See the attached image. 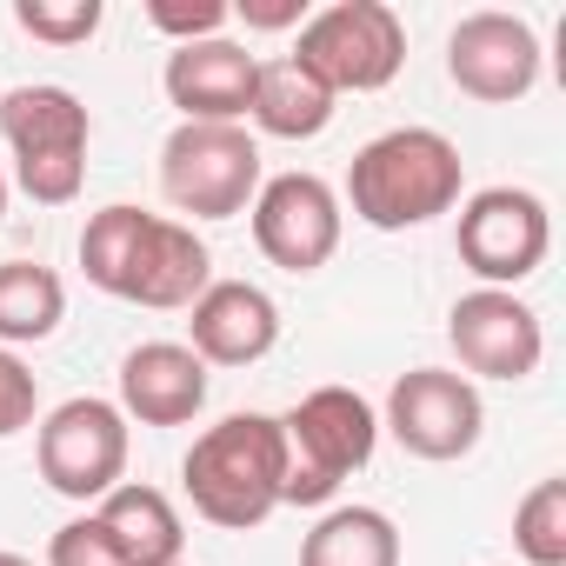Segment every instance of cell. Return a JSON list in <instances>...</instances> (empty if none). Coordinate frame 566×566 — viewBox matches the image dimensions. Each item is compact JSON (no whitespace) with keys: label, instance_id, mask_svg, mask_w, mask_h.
<instances>
[{"label":"cell","instance_id":"cell-1","mask_svg":"<svg viewBox=\"0 0 566 566\" xmlns=\"http://www.w3.org/2000/svg\"><path fill=\"white\" fill-rule=\"evenodd\" d=\"M81 273L127 307L180 314L207 294L213 253L187 220H160L147 207L114 200V207L87 213V227H81Z\"/></svg>","mask_w":566,"mask_h":566},{"label":"cell","instance_id":"cell-2","mask_svg":"<svg viewBox=\"0 0 566 566\" xmlns=\"http://www.w3.org/2000/svg\"><path fill=\"white\" fill-rule=\"evenodd\" d=\"M467 160L440 127H387L347 167V207L374 233H407L460 207Z\"/></svg>","mask_w":566,"mask_h":566},{"label":"cell","instance_id":"cell-3","mask_svg":"<svg viewBox=\"0 0 566 566\" xmlns=\"http://www.w3.org/2000/svg\"><path fill=\"white\" fill-rule=\"evenodd\" d=\"M180 486L207 526L253 533L280 506V486H287V433H280L273 413H227L187 447Z\"/></svg>","mask_w":566,"mask_h":566},{"label":"cell","instance_id":"cell-4","mask_svg":"<svg viewBox=\"0 0 566 566\" xmlns=\"http://www.w3.org/2000/svg\"><path fill=\"white\" fill-rule=\"evenodd\" d=\"M0 140L14 154V180L34 207H67L87 187V140L94 114L81 107L74 87L34 81L0 94Z\"/></svg>","mask_w":566,"mask_h":566},{"label":"cell","instance_id":"cell-5","mask_svg":"<svg viewBox=\"0 0 566 566\" xmlns=\"http://www.w3.org/2000/svg\"><path fill=\"white\" fill-rule=\"evenodd\" d=\"M280 433H287V486H280V506H327L340 493V480H354L374 460L380 413L354 387H314L280 420Z\"/></svg>","mask_w":566,"mask_h":566},{"label":"cell","instance_id":"cell-6","mask_svg":"<svg viewBox=\"0 0 566 566\" xmlns=\"http://www.w3.org/2000/svg\"><path fill=\"white\" fill-rule=\"evenodd\" d=\"M294 61L340 101V94H380L407 67V21L387 0H334L307 14Z\"/></svg>","mask_w":566,"mask_h":566},{"label":"cell","instance_id":"cell-7","mask_svg":"<svg viewBox=\"0 0 566 566\" xmlns=\"http://www.w3.org/2000/svg\"><path fill=\"white\" fill-rule=\"evenodd\" d=\"M160 193L193 220H233L260 193V140L247 127L180 120L160 140Z\"/></svg>","mask_w":566,"mask_h":566},{"label":"cell","instance_id":"cell-8","mask_svg":"<svg viewBox=\"0 0 566 566\" xmlns=\"http://www.w3.org/2000/svg\"><path fill=\"white\" fill-rule=\"evenodd\" d=\"M127 413L114 400H94V394H74L61 400L41 433H34V460H41V480L61 493V500H81V506H101L120 480H127Z\"/></svg>","mask_w":566,"mask_h":566},{"label":"cell","instance_id":"cell-9","mask_svg":"<svg viewBox=\"0 0 566 566\" xmlns=\"http://www.w3.org/2000/svg\"><path fill=\"white\" fill-rule=\"evenodd\" d=\"M453 253L480 287H520L533 280L553 253V220L546 200L526 187H480L460 200V227H453Z\"/></svg>","mask_w":566,"mask_h":566},{"label":"cell","instance_id":"cell-10","mask_svg":"<svg viewBox=\"0 0 566 566\" xmlns=\"http://www.w3.org/2000/svg\"><path fill=\"white\" fill-rule=\"evenodd\" d=\"M380 427H387L413 460L447 467V460H467V453L480 447L486 407H480V387H473L467 374H453V367H413V374L394 380Z\"/></svg>","mask_w":566,"mask_h":566},{"label":"cell","instance_id":"cell-11","mask_svg":"<svg viewBox=\"0 0 566 566\" xmlns=\"http://www.w3.org/2000/svg\"><path fill=\"white\" fill-rule=\"evenodd\" d=\"M253 247L280 266V273H321L340 253V227L347 207L321 174H273L253 193Z\"/></svg>","mask_w":566,"mask_h":566},{"label":"cell","instance_id":"cell-12","mask_svg":"<svg viewBox=\"0 0 566 566\" xmlns=\"http://www.w3.org/2000/svg\"><path fill=\"white\" fill-rule=\"evenodd\" d=\"M447 81L467 101H486V107L526 101L533 81H539V34H533V21L500 14V8L460 14L453 34H447Z\"/></svg>","mask_w":566,"mask_h":566},{"label":"cell","instance_id":"cell-13","mask_svg":"<svg viewBox=\"0 0 566 566\" xmlns=\"http://www.w3.org/2000/svg\"><path fill=\"white\" fill-rule=\"evenodd\" d=\"M447 340H453V360L467 367V380H526V374H539V354H546L539 314L506 287L460 294L447 314Z\"/></svg>","mask_w":566,"mask_h":566},{"label":"cell","instance_id":"cell-14","mask_svg":"<svg viewBox=\"0 0 566 566\" xmlns=\"http://www.w3.org/2000/svg\"><path fill=\"white\" fill-rule=\"evenodd\" d=\"M187 347L200 367H253L280 347V307L253 280H207V294L187 307Z\"/></svg>","mask_w":566,"mask_h":566},{"label":"cell","instance_id":"cell-15","mask_svg":"<svg viewBox=\"0 0 566 566\" xmlns=\"http://www.w3.org/2000/svg\"><path fill=\"white\" fill-rule=\"evenodd\" d=\"M253 74H260V54H247L240 41H193V48H174L167 54V101L180 107V120H207V127H247V107H253Z\"/></svg>","mask_w":566,"mask_h":566},{"label":"cell","instance_id":"cell-16","mask_svg":"<svg viewBox=\"0 0 566 566\" xmlns=\"http://www.w3.org/2000/svg\"><path fill=\"white\" fill-rule=\"evenodd\" d=\"M127 420L140 427H187L207 407V367L187 340H140L120 360V400Z\"/></svg>","mask_w":566,"mask_h":566},{"label":"cell","instance_id":"cell-17","mask_svg":"<svg viewBox=\"0 0 566 566\" xmlns=\"http://www.w3.org/2000/svg\"><path fill=\"white\" fill-rule=\"evenodd\" d=\"M94 520L107 526V539L120 546L127 566H180V553H187V526H180V513H174V500L160 486L120 480L94 506Z\"/></svg>","mask_w":566,"mask_h":566},{"label":"cell","instance_id":"cell-18","mask_svg":"<svg viewBox=\"0 0 566 566\" xmlns=\"http://www.w3.org/2000/svg\"><path fill=\"white\" fill-rule=\"evenodd\" d=\"M334 114H340V101H334L294 54L260 61V74H253V107H247V120H253L260 134H273V140H321V134L334 127Z\"/></svg>","mask_w":566,"mask_h":566},{"label":"cell","instance_id":"cell-19","mask_svg":"<svg viewBox=\"0 0 566 566\" xmlns=\"http://www.w3.org/2000/svg\"><path fill=\"white\" fill-rule=\"evenodd\" d=\"M67 321V280L41 260H0V347H34Z\"/></svg>","mask_w":566,"mask_h":566},{"label":"cell","instance_id":"cell-20","mask_svg":"<svg viewBox=\"0 0 566 566\" xmlns=\"http://www.w3.org/2000/svg\"><path fill=\"white\" fill-rule=\"evenodd\" d=\"M301 566H400V526L380 506H334L301 539Z\"/></svg>","mask_w":566,"mask_h":566},{"label":"cell","instance_id":"cell-21","mask_svg":"<svg viewBox=\"0 0 566 566\" xmlns=\"http://www.w3.org/2000/svg\"><path fill=\"white\" fill-rule=\"evenodd\" d=\"M513 546L526 566H566V480H539L513 506Z\"/></svg>","mask_w":566,"mask_h":566},{"label":"cell","instance_id":"cell-22","mask_svg":"<svg viewBox=\"0 0 566 566\" xmlns=\"http://www.w3.org/2000/svg\"><path fill=\"white\" fill-rule=\"evenodd\" d=\"M101 21H107L101 0H14V28L48 48H81L101 34Z\"/></svg>","mask_w":566,"mask_h":566},{"label":"cell","instance_id":"cell-23","mask_svg":"<svg viewBox=\"0 0 566 566\" xmlns=\"http://www.w3.org/2000/svg\"><path fill=\"white\" fill-rule=\"evenodd\" d=\"M227 0H147V28L167 34L174 48H193V41H220L227 34Z\"/></svg>","mask_w":566,"mask_h":566},{"label":"cell","instance_id":"cell-24","mask_svg":"<svg viewBox=\"0 0 566 566\" xmlns=\"http://www.w3.org/2000/svg\"><path fill=\"white\" fill-rule=\"evenodd\" d=\"M48 566H127V559H120V546L107 539V526H101L94 513H81V520L54 526V539H48Z\"/></svg>","mask_w":566,"mask_h":566},{"label":"cell","instance_id":"cell-25","mask_svg":"<svg viewBox=\"0 0 566 566\" xmlns=\"http://www.w3.org/2000/svg\"><path fill=\"white\" fill-rule=\"evenodd\" d=\"M34 413H41V380L28 374V360H21V354L0 347V440L28 433V427H34Z\"/></svg>","mask_w":566,"mask_h":566},{"label":"cell","instance_id":"cell-26","mask_svg":"<svg viewBox=\"0 0 566 566\" xmlns=\"http://www.w3.org/2000/svg\"><path fill=\"white\" fill-rule=\"evenodd\" d=\"M227 14L260 34H280V28H307V0H233Z\"/></svg>","mask_w":566,"mask_h":566},{"label":"cell","instance_id":"cell-27","mask_svg":"<svg viewBox=\"0 0 566 566\" xmlns=\"http://www.w3.org/2000/svg\"><path fill=\"white\" fill-rule=\"evenodd\" d=\"M0 566H34L28 553H8V546H0Z\"/></svg>","mask_w":566,"mask_h":566},{"label":"cell","instance_id":"cell-28","mask_svg":"<svg viewBox=\"0 0 566 566\" xmlns=\"http://www.w3.org/2000/svg\"><path fill=\"white\" fill-rule=\"evenodd\" d=\"M0 220H8V174H0Z\"/></svg>","mask_w":566,"mask_h":566},{"label":"cell","instance_id":"cell-29","mask_svg":"<svg viewBox=\"0 0 566 566\" xmlns=\"http://www.w3.org/2000/svg\"><path fill=\"white\" fill-rule=\"evenodd\" d=\"M0 94H8V87H0Z\"/></svg>","mask_w":566,"mask_h":566},{"label":"cell","instance_id":"cell-30","mask_svg":"<svg viewBox=\"0 0 566 566\" xmlns=\"http://www.w3.org/2000/svg\"><path fill=\"white\" fill-rule=\"evenodd\" d=\"M180 566H187V559H180Z\"/></svg>","mask_w":566,"mask_h":566}]
</instances>
